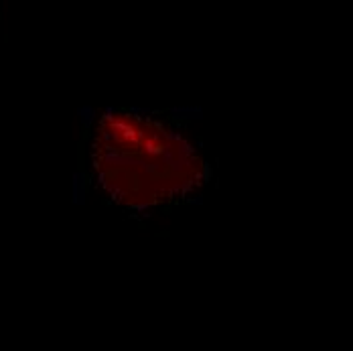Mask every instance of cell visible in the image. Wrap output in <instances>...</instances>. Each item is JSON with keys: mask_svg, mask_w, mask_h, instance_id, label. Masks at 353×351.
<instances>
[{"mask_svg": "<svg viewBox=\"0 0 353 351\" xmlns=\"http://www.w3.org/2000/svg\"><path fill=\"white\" fill-rule=\"evenodd\" d=\"M88 171L104 199L137 213L183 205L210 179L208 161L185 134L132 110H108L96 118Z\"/></svg>", "mask_w": 353, "mask_h": 351, "instance_id": "6da1fadb", "label": "cell"}]
</instances>
